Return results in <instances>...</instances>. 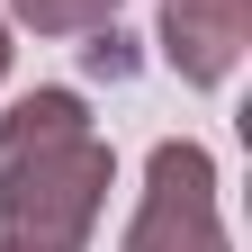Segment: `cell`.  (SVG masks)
<instances>
[{"label":"cell","mask_w":252,"mask_h":252,"mask_svg":"<svg viewBox=\"0 0 252 252\" xmlns=\"http://www.w3.org/2000/svg\"><path fill=\"white\" fill-rule=\"evenodd\" d=\"M0 252H72V243H27V234H0Z\"/></svg>","instance_id":"5"},{"label":"cell","mask_w":252,"mask_h":252,"mask_svg":"<svg viewBox=\"0 0 252 252\" xmlns=\"http://www.w3.org/2000/svg\"><path fill=\"white\" fill-rule=\"evenodd\" d=\"M9 63H18V45H9V18H0V81H9Z\"/></svg>","instance_id":"6"},{"label":"cell","mask_w":252,"mask_h":252,"mask_svg":"<svg viewBox=\"0 0 252 252\" xmlns=\"http://www.w3.org/2000/svg\"><path fill=\"white\" fill-rule=\"evenodd\" d=\"M153 45H162V63L189 90H225L243 45H252V0H162Z\"/></svg>","instance_id":"3"},{"label":"cell","mask_w":252,"mask_h":252,"mask_svg":"<svg viewBox=\"0 0 252 252\" xmlns=\"http://www.w3.org/2000/svg\"><path fill=\"white\" fill-rule=\"evenodd\" d=\"M216 153L162 135L144 153V189H135V216H126V243L117 252H234L225 234V207H216Z\"/></svg>","instance_id":"2"},{"label":"cell","mask_w":252,"mask_h":252,"mask_svg":"<svg viewBox=\"0 0 252 252\" xmlns=\"http://www.w3.org/2000/svg\"><path fill=\"white\" fill-rule=\"evenodd\" d=\"M126 0H9V27H27V36H108Z\"/></svg>","instance_id":"4"},{"label":"cell","mask_w":252,"mask_h":252,"mask_svg":"<svg viewBox=\"0 0 252 252\" xmlns=\"http://www.w3.org/2000/svg\"><path fill=\"white\" fill-rule=\"evenodd\" d=\"M117 189V153L81 90H27L0 108V234L27 243H90Z\"/></svg>","instance_id":"1"}]
</instances>
